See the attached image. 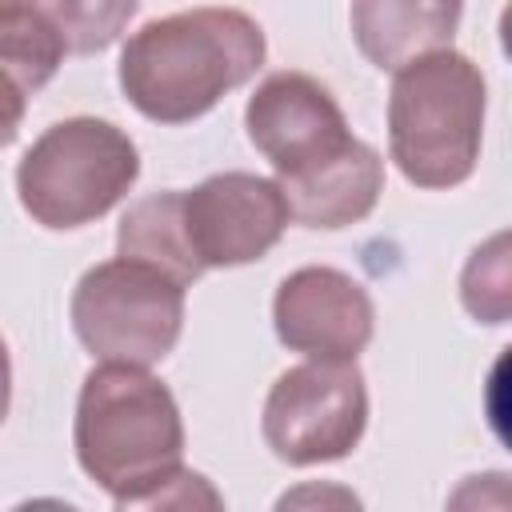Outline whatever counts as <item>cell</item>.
<instances>
[{
    "instance_id": "5",
    "label": "cell",
    "mask_w": 512,
    "mask_h": 512,
    "mask_svg": "<svg viewBox=\"0 0 512 512\" xmlns=\"http://www.w3.org/2000/svg\"><path fill=\"white\" fill-rule=\"evenodd\" d=\"M72 332L96 360L152 368L184 328V284L132 256L92 264L72 288Z\"/></svg>"
},
{
    "instance_id": "9",
    "label": "cell",
    "mask_w": 512,
    "mask_h": 512,
    "mask_svg": "<svg viewBox=\"0 0 512 512\" xmlns=\"http://www.w3.org/2000/svg\"><path fill=\"white\" fill-rule=\"evenodd\" d=\"M272 324L288 352L308 360H356L376 332V308L360 280L328 264L288 272L272 296Z\"/></svg>"
},
{
    "instance_id": "4",
    "label": "cell",
    "mask_w": 512,
    "mask_h": 512,
    "mask_svg": "<svg viewBox=\"0 0 512 512\" xmlns=\"http://www.w3.org/2000/svg\"><path fill=\"white\" fill-rule=\"evenodd\" d=\"M140 176L132 136L100 116H72L44 128L16 164L20 208L52 232L108 216Z\"/></svg>"
},
{
    "instance_id": "16",
    "label": "cell",
    "mask_w": 512,
    "mask_h": 512,
    "mask_svg": "<svg viewBox=\"0 0 512 512\" xmlns=\"http://www.w3.org/2000/svg\"><path fill=\"white\" fill-rule=\"evenodd\" d=\"M28 88L0 64V148H8L16 136H20V124H24V112H28Z\"/></svg>"
},
{
    "instance_id": "3",
    "label": "cell",
    "mask_w": 512,
    "mask_h": 512,
    "mask_svg": "<svg viewBox=\"0 0 512 512\" xmlns=\"http://www.w3.org/2000/svg\"><path fill=\"white\" fill-rule=\"evenodd\" d=\"M488 88L480 68L456 52H424L392 72L388 156L416 188L444 192L476 172Z\"/></svg>"
},
{
    "instance_id": "15",
    "label": "cell",
    "mask_w": 512,
    "mask_h": 512,
    "mask_svg": "<svg viewBox=\"0 0 512 512\" xmlns=\"http://www.w3.org/2000/svg\"><path fill=\"white\" fill-rule=\"evenodd\" d=\"M460 300L480 324H504L512 312V268H508V232H496L480 244L460 272Z\"/></svg>"
},
{
    "instance_id": "2",
    "label": "cell",
    "mask_w": 512,
    "mask_h": 512,
    "mask_svg": "<svg viewBox=\"0 0 512 512\" xmlns=\"http://www.w3.org/2000/svg\"><path fill=\"white\" fill-rule=\"evenodd\" d=\"M264 28L240 8H188L136 28L120 48V88L152 124L212 112L264 64Z\"/></svg>"
},
{
    "instance_id": "10",
    "label": "cell",
    "mask_w": 512,
    "mask_h": 512,
    "mask_svg": "<svg viewBox=\"0 0 512 512\" xmlns=\"http://www.w3.org/2000/svg\"><path fill=\"white\" fill-rule=\"evenodd\" d=\"M280 196L288 204V216L304 228H348L360 224L380 192H384V160L372 144L352 140L336 156L292 172L276 176Z\"/></svg>"
},
{
    "instance_id": "7",
    "label": "cell",
    "mask_w": 512,
    "mask_h": 512,
    "mask_svg": "<svg viewBox=\"0 0 512 512\" xmlns=\"http://www.w3.org/2000/svg\"><path fill=\"white\" fill-rule=\"evenodd\" d=\"M184 236L200 268H240L264 260L284 228L288 204L280 184L256 172H216L192 192H180Z\"/></svg>"
},
{
    "instance_id": "12",
    "label": "cell",
    "mask_w": 512,
    "mask_h": 512,
    "mask_svg": "<svg viewBox=\"0 0 512 512\" xmlns=\"http://www.w3.org/2000/svg\"><path fill=\"white\" fill-rule=\"evenodd\" d=\"M116 256H132V260H148L156 268H164L168 276H176L184 288L192 280L204 276L200 260L188 248L184 236V212H180V192H152L144 200H136L120 228H116Z\"/></svg>"
},
{
    "instance_id": "13",
    "label": "cell",
    "mask_w": 512,
    "mask_h": 512,
    "mask_svg": "<svg viewBox=\"0 0 512 512\" xmlns=\"http://www.w3.org/2000/svg\"><path fill=\"white\" fill-rule=\"evenodd\" d=\"M64 52L68 48H64L60 32L36 4L0 12V64L28 92H40L56 76V68L64 64Z\"/></svg>"
},
{
    "instance_id": "18",
    "label": "cell",
    "mask_w": 512,
    "mask_h": 512,
    "mask_svg": "<svg viewBox=\"0 0 512 512\" xmlns=\"http://www.w3.org/2000/svg\"><path fill=\"white\" fill-rule=\"evenodd\" d=\"M24 4H36V0H0V12H12V8H24Z\"/></svg>"
},
{
    "instance_id": "6",
    "label": "cell",
    "mask_w": 512,
    "mask_h": 512,
    "mask_svg": "<svg viewBox=\"0 0 512 512\" xmlns=\"http://www.w3.org/2000/svg\"><path fill=\"white\" fill-rule=\"evenodd\" d=\"M368 428V388L356 360H304L276 376L260 432L292 468L344 460Z\"/></svg>"
},
{
    "instance_id": "17",
    "label": "cell",
    "mask_w": 512,
    "mask_h": 512,
    "mask_svg": "<svg viewBox=\"0 0 512 512\" xmlns=\"http://www.w3.org/2000/svg\"><path fill=\"white\" fill-rule=\"evenodd\" d=\"M8 404H12V360H8V344L0 336V424L8 416Z\"/></svg>"
},
{
    "instance_id": "1",
    "label": "cell",
    "mask_w": 512,
    "mask_h": 512,
    "mask_svg": "<svg viewBox=\"0 0 512 512\" xmlns=\"http://www.w3.org/2000/svg\"><path fill=\"white\" fill-rule=\"evenodd\" d=\"M72 444L84 476L100 484L116 508L192 504L208 488L184 468V420L164 380L140 364L100 360L76 396Z\"/></svg>"
},
{
    "instance_id": "8",
    "label": "cell",
    "mask_w": 512,
    "mask_h": 512,
    "mask_svg": "<svg viewBox=\"0 0 512 512\" xmlns=\"http://www.w3.org/2000/svg\"><path fill=\"white\" fill-rule=\"evenodd\" d=\"M244 128L252 148L276 168V176L304 172L356 140L336 96L308 72L264 76L248 96Z\"/></svg>"
},
{
    "instance_id": "14",
    "label": "cell",
    "mask_w": 512,
    "mask_h": 512,
    "mask_svg": "<svg viewBox=\"0 0 512 512\" xmlns=\"http://www.w3.org/2000/svg\"><path fill=\"white\" fill-rule=\"evenodd\" d=\"M36 8L52 20L72 56H92L120 40L140 0H36Z\"/></svg>"
},
{
    "instance_id": "11",
    "label": "cell",
    "mask_w": 512,
    "mask_h": 512,
    "mask_svg": "<svg viewBox=\"0 0 512 512\" xmlns=\"http://www.w3.org/2000/svg\"><path fill=\"white\" fill-rule=\"evenodd\" d=\"M460 12L464 0H352L348 24L360 56L380 72H396L424 52L452 48Z\"/></svg>"
}]
</instances>
